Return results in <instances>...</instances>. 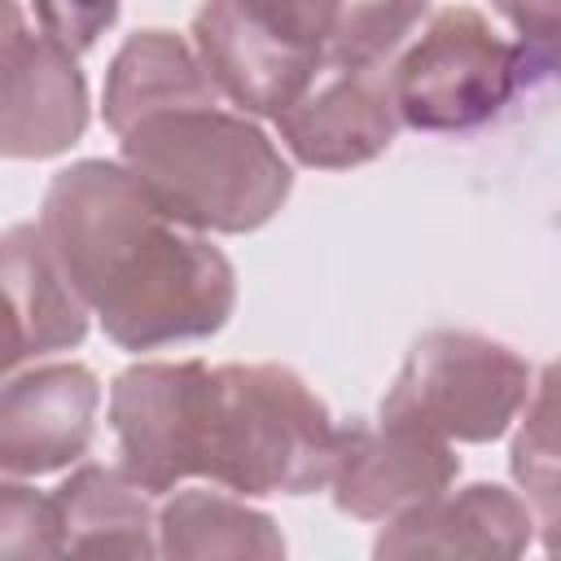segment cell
I'll return each instance as SVG.
<instances>
[{
    "label": "cell",
    "instance_id": "cell-1",
    "mask_svg": "<svg viewBox=\"0 0 561 561\" xmlns=\"http://www.w3.org/2000/svg\"><path fill=\"white\" fill-rule=\"evenodd\" d=\"M123 469L153 495L210 478L241 495L329 486L346 430L280 364H131L110 390Z\"/></svg>",
    "mask_w": 561,
    "mask_h": 561
},
{
    "label": "cell",
    "instance_id": "cell-2",
    "mask_svg": "<svg viewBox=\"0 0 561 561\" xmlns=\"http://www.w3.org/2000/svg\"><path fill=\"white\" fill-rule=\"evenodd\" d=\"M39 232L88 311L127 351L210 337L232 316V263L197 228L171 219L127 162L83 158L57 171Z\"/></svg>",
    "mask_w": 561,
    "mask_h": 561
},
{
    "label": "cell",
    "instance_id": "cell-3",
    "mask_svg": "<svg viewBox=\"0 0 561 561\" xmlns=\"http://www.w3.org/2000/svg\"><path fill=\"white\" fill-rule=\"evenodd\" d=\"M118 145L149 197L197 232H254L294 188V171L267 131L219 105L140 118Z\"/></svg>",
    "mask_w": 561,
    "mask_h": 561
},
{
    "label": "cell",
    "instance_id": "cell-4",
    "mask_svg": "<svg viewBox=\"0 0 561 561\" xmlns=\"http://www.w3.org/2000/svg\"><path fill=\"white\" fill-rule=\"evenodd\" d=\"M530 368L504 342L465 329H434L412 342L381 399L386 421H403L456 443L500 438L526 403Z\"/></svg>",
    "mask_w": 561,
    "mask_h": 561
},
{
    "label": "cell",
    "instance_id": "cell-5",
    "mask_svg": "<svg viewBox=\"0 0 561 561\" xmlns=\"http://www.w3.org/2000/svg\"><path fill=\"white\" fill-rule=\"evenodd\" d=\"M522 75V44L500 39L478 9L451 4L434 13L425 35L394 61L390 88L408 127L465 131L500 114Z\"/></svg>",
    "mask_w": 561,
    "mask_h": 561
},
{
    "label": "cell",
    "instance_id": "cell-6",
    "mask_svg": "<svg viewBox=\"0 0 561 561\" xmlns=\"http://www.w3.org/2000/svg\"><path fill=\"white\" fill-rule=\"evenodd\" d=\"M0 79H4V118H0L4 158H53L83 136L88 83L75 66V53L48 39L39 26H26L18 0H4Z\"/></svg>",
    "mask_w": 561,
    "mask_h": 561
},
{
    "label": "cell",
    "instance_id": "cell-7",
    "mask_svg": "<svg viewBox=\"0 0 561 561\" xmlns=\"http://www.w3.org/2000/svg\"><path fill=\"white\" fill-rule=\"evenodd\" d=\"M456 473L460 460L447 438L381 416L377 425L346 430L342 460L329 486L342 513L359 522H390L421 500L447 491Z\"/></svg>",
    "mask_w": 561,
    "mask_h": 561
},
{
    "label": "cell",
    "instance_id": "cell-8",
    "mask_svg": "<svg viewBox=\"0 0 561 561\" xmlns=\"http://www.w3.org/2000/svg\"><path fill=\"white\" fill-rule=\"evenodd\" d=\"M390 70H324L280 118L285 149L316 171H346L390 149L399 131Z\"/></svg>",
    "mask_w": 561,
    "mask_h": 561
},
{
    "label": "cell",
    "instance_id": "cell-9",
    "mask_svg": "<svg viewBox=\"0 0 561 561\" xmlns=\"http://www.w3.org/2000/svg\"><path fill=\"white\" fill-rule=\"evenodd\" d=\"M101 386L83 364H44L9 377L0 399V469L39 478L79 460L96 434Z\"/></svg>",
    "mask_w": 561,
    "mask_h": 561
},
{
    "label": "cell",
    "instance_id": "cell-10",
    "mask_svg": "<svg viewBox=\"0 0 561 561\" xmlns=\"http://www.w3.org/2000/svg\"><path fill=\"white\" fill-rule=\"evenodd\" d=\"M535 535L530 508L495 482L438 491L386 522L377 557H517Z\"/></svg>",
    "mask_w": 561,
    "mask_h": 561
},
{
    "label": "cell",
    "instance_id": "cell-11",
    "mask_svg": "<svg viewBox=\"0 0 561 561\" xmlns=\"http://www.w3.org/2000/svg\"><path fill=\"white\" fill-rule=\"evenodd\" d=\"M193 48L228 101L280 118L324 70L267 39L232 0H206L193 18Z\"/></svg>",
    "mask_w": 561,
    "mask_h": 561
},
{
    "label": "cell",
    "instance_id": "cell-12",
    "mask_svg": "<svg viewBox=\"0 0 561 561\" xmlns=\"http://www.w3.org/2000/svg\"><path fill=\"white\" fill-rule=\"evenodd\" d=\"M4 368H18L22 359L48 351H70L88 333V302L61 272L39 224H18L4 232Z\"/></svg>",
    "mask_w": 561,
    "mask_h": 561
},
{
    "label": "cell",
    "instance_id": "cell-13",
    "mask_svg": "<svg viewBox=\"0 0 561 561\" xmlns=\"http://www.w3.org/2000/svg\"><path fill=\"white\" fill-rule=\"evenodd\" d=\"M219 83L210 79L197 48L171 31H136L110 61L105 75V127L123 136L140 118L193 105H219Z\"/></svg>",
    "mask_w": 561,
    "mask_h": 561
},
{
    "label": "cell",
    "instance_id": "cell-14",
    "mask_svg": "<svg viewBox=\"0 0 561 561\" xmlns=\"http://www.w3.org/2000/svg\"><path fill=\"white\" fill-rule=\"evenodd\" d=\"M61 552L70 557H153L158 517L149 491L127 469L83 465L53 491Z\"/></svg>",
    "mask_w": 561,
    "mask_h": 561
},
{
    "label": "cell",
    "instance_id": "cell-15",
    "mask_svg": "<svg viewBox=\"0 0 561 561\" xmlns=\"http://www.w3.org/2000/svg\"><path fill=\"white\" fill-rule=\"evenodd\" d=\"M167 557H280L285 539L267 513L215 491H175L158 513Z\"/></svg>",
    "mask_w": 561,
    "mask_h": 561
},
{
    "label": "cell",
    "instance_id": "cell-16",
    "mask_svg": "<svg viewBox=\"0 0 561 561\" xmlns=\"http://www.w3.org/2000/svg\"><path fill=\"white\" fill-rule=\"evenodd\" d=\"M430 0H342L324 70H377L425 18Z\"/></svg>",
    "mask_w": 561,
    "mask_h": 561
},
{
    "label": "cell",
    "instance_id": "cell-17",
    "mask_svg": "<svg viewBox=\"0 0 561 561\" xmlns=\"http://www.w3.org/2000/svg\"><path fill=\"white\" fill-rule=\"evenodd\" d=\"M508 469L535 504L561 500V359L539 373L535 399L508 447Z\"/></svg>",
    "mask_w": 561,
    "mask_h": 561
},
{
    "label": "cell",
    "instance_id": "cell-18",
    "mask_svg": "<svg viewBox=\"0 0 561 561\" xmlns=\"http://www.w3.org/2000/svg\"><path fill=\"white\" fill-rule=\"evenodd\" d=\"M267 39L324 70L342 0H232Z\"/></svg>",
    "mask_w": 561,
    "mask_h": 561
},
{
    "label": "cell",
    "instance_id": "cell-19",
    "mask_svg": "<svg viewBox=\"0 0 561 561\" xmlns=\"http://www.w3.org/2000/svg\"><path fill=\"white\" fill-rule=\"evenodd\" d=\"M0 557L26 561V557H66L53 495H39L22 482L0 486Z\"/></svg>",
    "mask_w": 561,
    "mask_h": 561
},
{
    "label": "cell",
    "instance_id": "cell-20",
    "mask_svg": "<svg viewBox=\"0 0 561 561\" xmlns=\"http://www.w3.org/2000/svg\"><path fill=\"white\" fill-rule=\"evenodd\" d=\"M31 9H35V26L75 57L92 48L96 35L118 18V0H31Z\"/></svg>",
    "mask_w": 561,
    "mask_h": 561
},
{
    "label": "cell",
    "instance_id": "cell-21",
    "mask_svg": "<svg viewBox=\"0 0 561 561\" xmlns=\"http://www.w3.org/2000/svg\"><path fill=\"white\" fill-rule=\"evenodd\" d=\"M522 35V57L535 70L561 75V0H495Z\"/></svg>",
    "mask_w": 561,
    "mask_h": 561
},
{
    "label": "cell",
    "instance_id": "cell-22",
    "mask_svg": "<svg viewBox=\"0 0 561 561\" xmlns=\"http://www.w3.org/2000/svg\"><path fill=\"white\" fill-rule=\"evenodd\" d=\"M543 508V548L552 552V557H561V500H548V504H539Z\"/></svg>",
    "mask_w": 561,
    "mask_h": 561
}]
</instances>
